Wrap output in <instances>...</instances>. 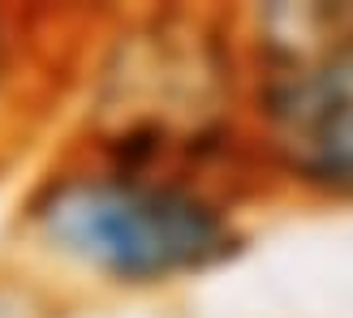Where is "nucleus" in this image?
I'll return each instance as SVG.
<instances>
[{
	"label": "nucleus",
	"mask_w": 353,
	"mask_h": 318,
	"mask_svg": "<svg viewBox=\"0 0 353 318\" xmlns=\"http://www.w3.org/2000/svg\"><path fill=\"white\" fill-rule=\"evenodd\" d=\"M26 224L61 262L121 288L216 271L245 241L233 202L211 185L91 151L30 193Z\"/></svg>",
	"instance_id": "obj_1"
},
{
	"label": "nucleus",
	"mask_w": 353,
	"mask_h": 318,
	"mask_svg": "<svg viewBox=\"0 0 353 318\" xmlns=\"http://www.w3.org/2000/svg\"><path fill=\"white\" fill-rule=\"evenodd\" d=\"M241 47L259 164L302 193L353 202V5H263Z\"/></svg>",
	"instance_id": "obj_2"
},
{
	"label": "nucleus",
	"mask_w": 353,
	"mask_h": 318,
	"mask_svg": "<svg viewBox=\"0 0 353 318\" xmlns=\"http://www.w3.org/2000/svg\"><path fill=\"white\" fill-rule=\"evenodd\" d=\"M9 82H13V34H9L5 13H0V99H5Z\"/></svg>",
	"instance_id": "obj_3"
}]
</instances>
